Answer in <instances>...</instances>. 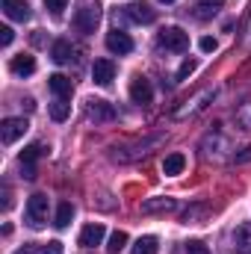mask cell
Returning a JSON list of instances; mask_svg holds the SVG:
<instances>
[{"mask_svg":"<svg viewBox=\"0 0 251 254\" xmlns=\"http://www.w3.org/2000/svg\"><path fill=\"white\" fill-rule=\"evenodd\" d=\"M98 24H101V3L98 0H83L74 9V27L80 33H95Z\"/></svg>","mask_w":251,"mask_h":254,"instance_id":"cell-1","label":"cell"},{"mask_svg":"<svg viewBox=\"0 0 251 254\" xmlns=\"http://www.w3.org/2000/svg\"><path fill=\"white\" fill-rule=\"evenodd\" d=\"M27 222L33 228H42L48 222V195H42V192L30 195V201H27Z\"/></svg>","mask_w":251,"mask_h":254,"instance_id":"cell-2","label":"cell"},{"mask_svg":"<svg viewBox=\"0 0 251 254\" xmlns=\"http://www.w3.org/2000/svg\"><path fill=\"white\" fill-rule=\"evenodd\" d=\"M160 45L166 51H175V54H184L189 48V33H184L181 27H166L160 33Z\"/></svg>","mask_w":251,"mask_h":254,"instance_id":"cell-3","label":"cell"},{"mask_svg":"<svg viewBox=\"0 0 251 254\" xmlns=\"http://www.w3.org/2000/svg\"><path fill=\"white\" fill-rule=\"evenodd\" d=\"M27 119H6L3 125H0V139H3V145H12L15 139H21L24 133H27Z\"/></svg>","mask_w":251,"mask_h":254,"instance_id":"cell-4","label":"cell"},{"mask_svg":"<svg viewBox=\"0 0 251 254\" xmlns=\"http://www.w3.org/2000/svg\"><path fill=\"white\" fill-rule=\"evenodd\" d=\"M107 51L125 57V54L133 51V39H130L127 33H122V30H113V33H107Z\"/></svg>","mask_w":251,"mask_h":254,"instance_id":"cell-5","label":"cell"},{"mask_svg":"<svg viewBox=\"0 0 251 254\" xmlns=\"http://www.w3.org/2000/svg\"><path fill=\"white\" fill-rule=\"evenodd\" d=\"M113 77H116L113 60H95V65H92V80H95L98 86H110Z\"/></svg>","mask_w":251,"mask_h":254,"instance_id":"cell-6","label":"cell"},{"mask_svg":"<svg viewBox=\"0 0 251 254\" xmlns=\"http://www.w3.org/2000/svg\"><path fill=\"white\" fill-rule=\"evenodd\" d=\"M48 89H51L57 98H63V101H68V98L74 95V83H71V77H65V74H51V77H48Z\"/></svg>","mask_w":251,"mask_h":254,"instance_id":"cell-7","label":"cell"},{"mask_svg":"<svg viewBox=\"0 0 251 254\" xmlns=\"http://www.w3.org/2000/svg\"><path fill=\"white\" fill-rule=\"evenodd\" d=\"M104 225H98V222H92V225H86L83 231H80V246L83 249H95V246H101L104 243Z\"/></svg>","mask_w":251,"mask_h":254,"instance_id":"cell-8","label":"cell"},{"mask_svg":"<svg viewBox=\"0 0 251 254\" xmlns=\"http://www.w3.org/2000/svg\"><path fill=\"white\" fill-rule=\"evenodd\" d=\"M130 98H133V104H151V98H154L151 83H148L145 77H133V83H130Z\"/></svg>","mask_w":251,"mask_h":254,"instance_id":"cell-9","label":"cell"},{"mask_svg":"<svg viewBox=\"0 0 251 254\" xmlns=\"http://www.w3.org/2000/svg\"><path fill=\"white\" fill-rule=\"evenodd\" d=\"M9 71H12L15 77H30V74L36 71V57H30V54H18V57H12Z\"/></svg>","mask_w":251,"mask_h":254,"instance_id":"cell-10","label":"cell"},{"mask_svg":"<svg viewBox=\"0 0 251 254\" xmlns=\"http://www.w3.org/2000/svg\"><path fill=\"white\" fill-rule=\"evenodd\" d=\"M234 252L237 254H251V222L237 225V231H234Z\"/></svg>","mask_w":251,"mask_h":254,"instance_id":"cell-11","label":"cell"},{"mask_svg":"<svg viewBox=\"0 0 251 254\" xmlns=\"http://www.w3.org/2000/svg\"><path fill=\"white\" fill-rule=\"evenodd\" d=\"M0 6L12 21H30V3H24V0H0Z\"/></svg>","mask_w":251,"mask_h":254,"instance_id":"cell-12","label":"cell"},{"mask_svg":"<svg viewBox=\"0 0 251 254\" xmlns=\"http://www.w3.org/2000/svg\"><path fill=\"white\" fill-rule=\"evenodd\" d=\"M125 12H127V18L136 21V24H151V21L157 18L148 3H130V6H125Z\"/></svg>","mask_w":251,"mask_h":254,"instance_id":"cell-13","label":"cell"},{"mask_svg":"<svg viewBox=\"0 0 251 254\" xmlns=\"http://www.w3.org/2000/svg\"><path fill=\"white\" fill-rule=\"evenodd\" d=\"M86 116L95 119V122H110L116 113H113V107H110L107 101H89V104H86Z\"/></svg>","mask_w":251,"mask_h":254,"instance_id":"cell-14","label":"cell"},{"mask_svg":"<svg viewBox=\"0 0 251 254\" xmlns=\"http://www.w3.org/2000/svg\"><path fill=\"white\" fill-rule=\"evenodd\" d=\"M213 98H216V92H213V89L201 92V95H198V98H195V101H192L189 107H184V110H178V119H187V116H192V113H201V110L207 107L204 101H213Z\"/></svg>","mask_w":251,"mask_h":254,"instance_id":"cell-15","label":"cell"},{"mask_svg":"<svg viewBox=\"0 0 251 254\" xmlns=\"http://www.w3.org/2000/svg\"><path fill=\"white\" fill-rule=\"evenodd\" d=\"M51 57H54V63H71V57H74V48H71V42H65V39H60V42H54V51H51Z\"/></svg>","mask_w":251,"mask_h":254,"instance_id":"cell-16","label":"cell"},{"mask_svg":"<svg viewBox=\"0 0 251 254\" xmlns=\"http://www.w3.org/2000/svg\"><path fill=\"white\" fill-rule=\"evenodd\" d=\"M184 166H187V157H184V154H169V157L163 160V172H166L169 178L181 175V172H184Z\"/></svg>","mask_w":251,"mask_h":254,"instance_id":"cell-17","label":"cell"},{"mask_svg":"<svg viewBox=\"0 0 251 254\" xmlns=\"http://www.w3.org/2000/svg\"><path fill=\"white\" fill-rule=\"evenodd\" d=\"M169 210H175L172 198H151L142 204V213H169Z\"/></svg>","mask_w":251,"mask_h":254,"instance_id":"cell-18","label":"cell"},{"mask_svg":"<svg viewBox=\"0 0 251 254\" xmlns=\"http://www.w3.org/2000/svg\"><path fill=\"white\" fill-rule=\"evenodd\" d=\"M71 219H74V207H71L68 201H63V204L57 207V219H54V225L63 231V228H68V225H71Z\"/></svg>","mask_w":251,"mask_h":254,"instance_id":"cell-19","label":"cell"},{"mask_svg":"<svg viewBox=\"0 0 251 254\" xmlns=\"http://www.w3.org/2000/svg\"><path fill=\"white\" fill-rule=\"evenodd\" d=\"M157 237H139L133 243V254H157Z\"/></svg>","mask_w":251,"mask_h":254,"instance_id":"cell-20","label":"cell"},{"mask_svg":"<svg viewBox=\"0 0 251 254\" xmlns=\"http://www.w3.org/2000/svg\"><path fill=\"white\" fill-rule=\"evenodd\" d=\"M68 116H71V104L63 101V98H57V101L51 104V119H54V122H65Z\"/></svg>","mask_w":251,"mask_h":254,"instance_id":"cell-21","label":"cell"},{"mask_svg":"<svg viewBox=\"0 0 251 254\" xmlns=\"http://www.w3.org/2000/svg\"><path fill=\"white\" fill-rule=\"evenodd\" d=\"M42 157V145H27L24 151H21V163H30V166H36V160Z\"/></svg>","mask_w":251,"mask_h":254,"instance_id":"cell-22","label":"cell"},{"mask_svg":"<svg viewBox=\"0 0 251 254\" xmlns=\"http://www.w3.org/2000/svg\"><path fill=\"white\" fill-rule=\"evenodd\" d=\"M125 246H127V234H125V231H116V234L110 237V243H107V249H110L113 254H119Z\"/></svg>","mask_w":251,"mask_h":254,"instance_id":"cell-23","label":"cell"},{"mask_svg":"<svg viewBox=\"0 0 251 254\" xmlns=\"http://www.w3.org/2000/svg\"><path fill=\"white\" fill-rule=\"evenodd\" d=\"M195 9H198L195 15H198L201 21H207V18H213V12H216V3H210V0H198V3H195Z\"/></svg>","mask_w":251,"mask_h":254,"instance_id":"cell-24","label":"cell"},{"mask_svg":"<svg viewBox=\"0 0 251 254\" xmlns=\"http://www.w3.org/2000/svg\"><path fill=\"white\" fill-rule=\"evenodd\" d=\"M237 122H240V127L251 130V101H249V104H243V107L237 110Z\"/></svg>","mask_w":251,"mask_h":254,"instance_id":"cell-25","label":"cell"},{"mask_svg":"<svg viewBox=\"0 0 251 254\" xmlns=\"http://www.w3.org/2000/svg\"><path fill=\"white\" fill-rule=\"evenodd\" d=\"M195 68H198V63H195V60H184V63H181V68H178V80H187Z\"/></svg>","mask_w":251,"mask_h":254,"instance_id":"cell-26","label":"cell"},{"mask_svg":"<svg viewBox=\"0 0 251 254\" xmlns=\"http://www.w3.org/2000/svg\"><path fill=\"white\" fill-rule=\"evenodd\" d=\"M198 48H201V51H204V54H213V51H216V48H219V42H216V39H213V36H204V39H201V42H198Z\"/></svg>","mask_w":251,"mask_h":254,"instance_id":"cell-27","label":"cell"},{"mask_svg":"<svg viewBox=\"0 0 251 254\" xmlns=\"http://www.w3.org/2000/svg\"><path fill=\"white\" fill-rule=\"evenodd\" d=\"M39 254H63V243H60V240H51L48 246L39 249Z\"/></svg>","mask_w":251,"mask_h":254,"instance_id":"cell-28","label":"cell"},{"mask_svg":"<svg viewBox=\"0 0 251 254\" xmlns=\"http://www.w3.org/2000/svg\"><path fill=\"white\" fill-rule=\"evenodd\" d=\"M45 6L51 9V15H63V9L68 6V0H45Z\"/></svg>","mask_w":251,"mask_h":254,"instance_id":"cell-29","label":"cell"},{"mask_svg":"<svg viewBox=\"0 0 251 254\" xmlns=\"http://www.w3.org/2000/svg\"><path fill=\"white\" fill-rule=\"evenodd\" d=\"M187 254H210V249L204 246V243H198V240H192L187 246Z\"/></svg>","mask_w":251,"mask_h":254,"instance_id":"cell-30","label":"cell"},{"mask_svg":"<svg viewBox=\"0 0 251 254\" xmlns=\"http://www.w3.org/2000/svg\"><path fill=\"white\" fill-rule=\"evenodd\" d=\"M12 39H15L12 27H0V45H3V48H9V45H12Z\"/></svg>","mask_w":251,"mask_h":254,"instance_id":"cell-31","label":"cell"},{"mask_svg":"<svg viewBox=\"0 0 251 254\" xmlns=\"http://www.w3.org/2000/svg\"><path fill=\"white\" fill-rule=\"evenodd\" d=\"M21 175H24L27 181H33V178H36V166H30V163H21Z\"/></svg>","mask_w":251,"mask_h":254,"instance_id":"cell-32","label":"cell"},{"mask_svg":"<svg viewBox=\"0 0 251 254\" xmlns=\"http://www.w3.org/2000/svg\"><path fill=\"white\" fill-rule=\"evenodd\" d=\"M251 160V148H243V154L237 157V163H249Z\"/></svg>","mask_w":251,"mask_h":254,"instance_id":"cell-33","label":"cell"},{"mask_svg":"<svg viewBox=\"0 0 251 254\" xmlns=\"http://www.w3.org/2000/svg\"><path fill=\"white\" fill-rule=\"evenodd\" d=\"M15 254H39V249H36V246H24L21 252H15Z\"/></svg>","mask_w":251,"mask_h":254,"instance_id":"cell-34","label":"cell"},{"mask_svg":"<svg viewBox=\"0 0 251 254\" xmlns=\"http://www.w3.org/2000/svg\"><path fill=\"white\" fill-rule=\"evenodd\" d=\"M210 3H216V6H222V3H225V0H210Z\"/></svg>","mask_w":251,"mask_h":254,"instance_id":"cell-35","label":"cell"},{"mask_svg":"<svg viewBox=\"0 0 251 254\" xmlns=\"http://www.w3.org/2000/svg\"><path fill=\"white\" fill-rule=\"evenodd\" d=\"M160 3H175V0H160Z\"/></svg>","mask_w":251,"mask_h":254,"instance_id":"cell-36","label":"cell"}]
</instances>
